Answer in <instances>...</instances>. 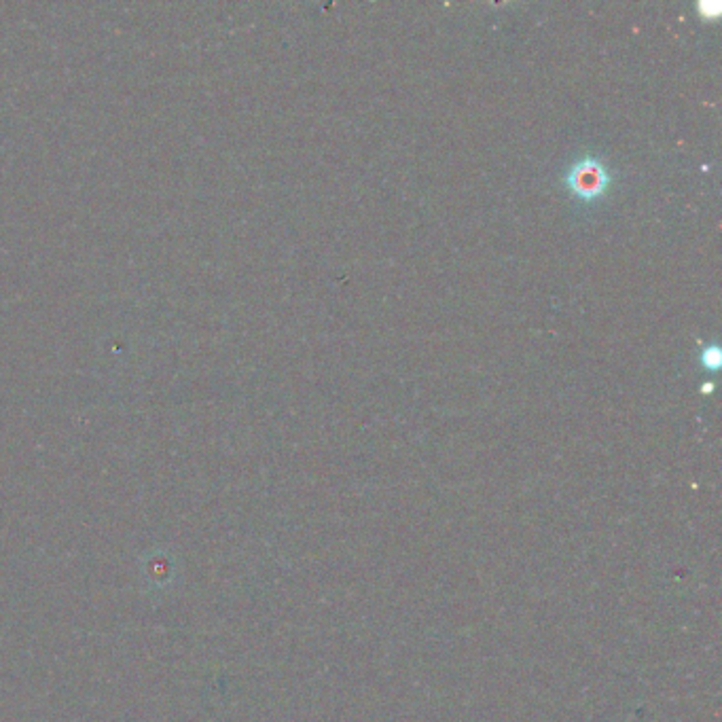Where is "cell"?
I'll list each match as a JSON object with an SVG mask.
<instances>
[{
	"label": "cell",
	"mask_w": 722,
	"mask_h": 722,
	"mask_svg": "<svg viewBox=\"0 0 722 722\" xmlns=\"http://www.w3.org/2000/svg\"><path fill=\"white\" fill-rule=\"evenodd\" d=\"M699 9H701L703 15L708 17V20H714V17H716L718 11H720V5H718V3H701Z\"/></svg>",
	"instance_id": "obj_3"
},
{
	"label": "cell",
	"mask_w": 722,
	"mask_h": 722,
	"mask_svg": "<svg viewBox=\"0 0 722 722\" xmlns=\"http://www.w3.org/2000/svg\"><path fill=\"white\" fill-rule=\"evenodd\" d=\"M566 183L570 191L579 195L581 200H595V197H600L606 191L610 176L598 159L585 157L568 172Z\"/></svg>",
	"instance_id": "obj_1"
},
{
	"label": "cell",
	"mask_w": 722,
	"mask_h": 722,
	"mask_svg": "<svg viewBox=\"0 0 722 722\" xmlns=\"http://www.w3.org/2000/svg\"><path fill=\"white\" fill-rule=\"evenodd\" d=\"M703 365L710 367V369H716L720 365V350L716 346H710L706 348V352H703Z\"/></svg>",
	"instance_id": "obj_2"
}]
</instances>
